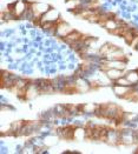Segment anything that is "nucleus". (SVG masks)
Returning <instances> with one entry per match:
<instances>
[{"label":"nucleus","mask_w":138,"mask_h":154,"mask_svg":"<svg viewBox=\"0 0 138 154\" xmlns=\"http://www.w3.org/2000/svg\"><path fill=\"white\" fill-rule=\"evenodd\" d=\"M82 39H83V33H80L76 29H73L66 37H63V41L69 45H72L74 43H82Z\"/></svg>","instance_id":"nucleus-3"},{"label":"nucleus","mask_w":138,"mask_h":154,"mask_svg":"<svg viewBox=\"0 0 138 154\" xmlns=\"http://www.w3.org/2000/svg\"><path fill=\"white\" fill-rule=\"evenodd\" d=\"M59 18H60V15H59L58 11L54 10V8H50L42 17V20H43V23H45V21H57Z\"/></svg>","instance_id":"nucleus-7"},{"label":"nucleus","mask_w":138,"mask_h":154,"mask_svg":"<svg viewBox=\"0 0 138 154\" xmlns=\"http://www.w3.org/2000/svg\"><path fill=\"white\" fill-rule=\"evenodd\" d=\"M50 8H51L50 5L39 2V1H32V4H31V10L33 12L34 18H42Z\"/></svg>","instance_id":"nucleus-1"},{"label":"nucleus","mask_w":138,"mask_h":154,"mask_svg":"<svg viewBox=\"0 0 138 154\" xmlns=\"http://www.w3.org/2000/svg\"><path fill=\"white\" fill-rule=\"evenodd\" d=\"M76 84H77V87H78V89H79L80 93H84V92L90 91V84H88V82L84 81L83 79L77 78V79H76Z\"/></svg>","instance_id":"nucleus-10"},{"label":"nucleus","mask_w":138,"mask_h":154,"mask_svg":"<svg viewBox=\"0 0 138 154\" xmlns=\"http://www.w3.org/2000/svg\"><path fill=\"white\" fill-rule=\"evenodd\" d=\"M126 71L125 70H117V68H110L105 74L108 76V78L111 80V81H114L115 82L117 79H119V78L122 77H125L126 76Z\"/></svg>","instance_id":"nucleus-5"},{"label":"nucleus","mask_w":138,"mask_h":154,"mask_svg":"<svg viewBox=\"0 0 138 154\" xmlns=\"http://www.w3.org/2000/svg\"><path fill=\"white\" fill-rule=\"evenodd\" d=\"M137 45H138V37H135L134 40H132V43L130 44V46H131L132 48H135V47H137Z\"/></svg>","instance_id":"nucleus-15"},{"label":"nucleus","mask_w":138,"mask_h":154,"mask_svg":"<svg viewBox=\"0 0 138 154\" xmlns=\"http://www.w3.org/2000/svg\"><path fill=\"white\" fill-rule=\"evenodd\" d=\"M137 48H138V45H137Z\"/></svg>","instance_id":"nucleus-17"},{"label":"nucleus","mask_w":138,"mask_h":154,"mask_svg":"<svg viewBox=\"0 0 138 154\" xmlns=\"http://www.w3.org/2000/svg\"><path fill=\"white\" fill-rule=\"evenodd\" d=\"M134 38H135V34H134V32H132V28L125 31V33H124V35H123V39L125 40V43H126L128 45H130V44L132 43Z\"/></svg>","instance_id":"nucleus-13"},{"label":"nucleus","mask_w":138,"mask_h":154,"mask_svg":"<svg viewBox=\"0 0 138 154\" xmlns=\"http://www.w3.org/2000/svg\"><path fill=\"white\" fill-rule=\"evenodd\" d=\"M83 139H85V127H77L74 129V140L80 141Z\"/></svg>","instance_id":"nucleus-12"},{"label":"nucleus","mask_w":138,"mask_h":154,"mask_svg":"<svg viewBox=\"0 0 138 154\" xmlns=\"http://www.w3.org/2000/svg\"><path fill=\"white\" fill-rule=\"evenodd\" d=\"M125 78L135 86V85H137L138 84V73L137 71H131V72H128L126 73V76H125Z\"/></svg>","instance_id":"nucleus-11"},{"label":"nucleus","mask_w":138,"mask_h":154,"mask_svg":"<svg viewBox=\"0 0 138 154\" xmlns=\"http://www.w3.org/2000/svg\"><path fill=\"white\" fill-rule=\"evenodd\" d=\"M105 59H108V60H112V61H124V62H126V61H128L126 55L120 51V50H117V51L112 52V53H110V54H108V55L105 56Z\"/></svg>","instance_id":"nucleus-6"},{"label":"nucleus","mask_w":138,"mask_h":154,"mask_svg":"<svg viewBox=\"0 0 138 154\" xmlns=\"http://www.w3.org/2000/svg\"><path fill=\"white\" fill-rule=\"evenodd\" d=\"M73 31V28L65 21L62 20V18L58 19V27H57V35H59L60 38L66 37L68 34H70Z\"/></svg>","instance_id":"nucleus-2"},{"label":"nucleus","mask_w":138,"mask_h":154,"mask_svg":"<svg viewBox=\"0 0 138 154\" xmlns=\"http://www.w3.org/2000/svg\"><path fill=\"white\" fill-rule=\"evenodd\" d=\"M136 71H137V73H138V68H137V70H136Z\"/></svg>","instance_id":"nucleus-16"},{"label":"nucleus","mask_w":138,"mask_h":154,"mask_svg":"<svg viewBox=\"0 0 138 154\" xmlns=\"http://www.w3.org/2000/svg\"><path fill=\"white\" fill-rule=\"evenodd\" d=\"M62 93H64V94H80L76 81L72 82V84H65L63 89H62Z\"/></svg>","instance_id":"nucleus-8"},{"label":"nucleus","mask_w":138,"mask_h":154,"mask_svg":"<svg viewBox=\"0 0 138 154\" xmlns=\"http://www.w3.org/2000/svg\"><path fill=\"white\" fill-rule=\"evenodd\" d=\"M132 86H122V85H114V92H115V94L118 97V98H123L129 91H130V88H131Z\"/></svg>","instance_id":"nucleus-9"},{"label":"nucleus","mask_w":138,"mask_h":154,"mask_svg":"<svg viewBox=\"0 0 138 154\" xmlns=\"http://www.w3.org/2000/svg\"><path fill=\"white\" fill-rule=\"evenodd\" d=\"M117 50H119V47H118V46L112 45V44H110V43H106V44H104L103 46H100V47H99V50H98V54H99V56L105 58L108 54H110V53H112V52L117 51Z\"/></svg>","instance_id":"nucleus-4"},{"label":"nucleus","mask_w":138,"mask_h":154,"mask_svg":"<svg viewBox=\"0 0 138 154\" xmlns=\"http://www.w3.org/2000/svg\"><path fill=\"white\" fill-rule=\"evenodd\" d=\"M115 84L116 85H122V86H134L125 77H122L119 78V79H117L115 81Z\"/></svg>","instance_id":"nucleus-14"}]
</instances>
